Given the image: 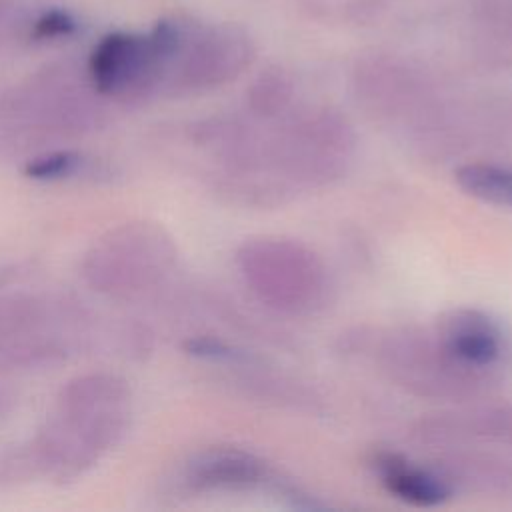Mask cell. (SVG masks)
Listing matches in <instances>:
<instances>
[{"instance_id":"6da1fadb","label":"cell","mask_w":512,"mask_h":512,"mask_svg":"<svg viewBox=\"0 0 512 512\" xmlns=\"http://www.w3.org/2000/svg\"><path fill=\"white\" fill-rule=\"evenodd\" d=\"M182 42V30L174 22H160L150 34L114 32L92 50L88 68L100 92H118L148 76L170 58Z\"/></svg>"},{"instance_id":"7a4b0ae2","label":"cell","mask_w":512,"mask_h":512,"mask_svg":"<svg viewBox=\"0 0 512 512\" xmlns=\"http://www.w3.org/2000/svg\"><path fill=\"white\" fill-rule=\"evenodd\" d=\"M446 340L458 358L472 364H490L500 354L496 326L476 312L456 314L448 324Z\"/></svg>"},{"instance_id":"3957f363","label":"cell","mask_w":512,"mask_h":512,"mask_svg":"<svg viewBox=\"0 0 512 512\" xmlns=\"http://www.w3.org/2000/svg\"><path fill=\"white\" fill-rule=\"evenodd\" d=\"M376 470L382 476L386 488L398 498L416 504V506H432L442 502L448 496L446 486L416 468H410L404 460L392 454H384L376 460Z\"/></svg>"},{"instance_id":"277c9868","label":"cell","mask_w":512,"mask_h":512,"mask_svg":"<svg viewBox=\"0 0 512 512\" xmlns=\"http://www.w3.org/2000/svg\"><path fill=\"white\" fill-rule=\"evenodd\" d=\"M456 180L468 194L480 200L512 206V172L494 166L470 164L458 170Z\"/></svg>"},{"instance_id":"5b68a950","label":"cell","mask_w":512,"mask_h":512,"mask_svg":"<svg viewBox=\"0 0 512 512\" xmlns=\"http://www.w3.org/2000/svg\"><path fill=\"white\" fill-rule=\"evenodd\" d=\"M76 162H78V156L70 152H56L30 162L26 168V174L32 178H54V176L68 174L76 166Z\"/></svg>"},{"instance_id":"8992f818","label":"cell","mask_w":512,"mask_h":512,"mask_svg":"<svg viewBox=\"0 0 512 512\" xmlns=\"http://www.w3.org/2000/svg\"><path fill=\"white\" fill-rule=\"evenodd\" d=\"M76 28V22L70 18V14L60 12V10H50L44 12L36 22H34V30L32 34L36 38H58V36H66Z\"/></svg>"}]
</instances>
